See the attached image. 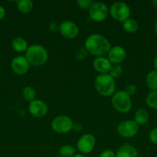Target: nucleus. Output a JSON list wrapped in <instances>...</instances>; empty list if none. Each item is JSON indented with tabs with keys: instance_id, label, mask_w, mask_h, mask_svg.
<instances>
[{
	"instance_id": "obj_1",
	"label": "nucleus",
	"mask_w": 157,
	"mask_h": 157,
	"mask_svg": "<svg viewBox=\"0 0 157 157\" xmlns=\"http://www.w3.org/2000/svg\"><path fill=\"white\" fill-rule=\"evenodd\" d=\"M84 47L89 54L95 57L104 56L111 48L110 41L101 34H91L86 38Z\"/></svg>"
},
{
	"instance_id": "obj_2",
	"label": "nucleus",
	"mask_w": 157,
	"mask_h": 157,
	"mask_svg": "<svg viewBox=\"0 0 157 157\" xmlns=\"http://www.w3.org/2000/svg\"><path fill=\"white\" fill-rule=\"evenodd\" d=\"M25 57L31 65L38 67L47 62L49 53L44 46L35 44L29 46L26 52Z\"/></svg>"
},
{
	"instance_id": "obj_3",
	"label": "nucleus",
	"mask_w": 157,
	"mask_h": 157,
	"mask_svg": "<svg viewBox=\"0 0 157 157\" xmlns=\"http://www.w3.org/2000/svg\"><path fill=\"white\" fill-rule=\"evenodd\" d=\"M94 86L101 96L109 97L115 92V81L109 74L99 75L95 78Z\"/></svg>"
},
{
	"instance_id": "obj_4",
	"label": "nucleus",
	"mask_w": 157,
	"mask_h": 157,
	"mask_svg": "<svg viewBox=\"0 0 157 157\" xmlns=\"http://www.w3.org/2000/svg\"><path fill=\"white\" fill-rule=\"evenodd\" d=\"M111 103L116 111L121 113H126L132 108L131 97L123 90H118L112 94Z\"/></svg>"
},
{
	"instance_id": "obj_5",
	"label": "nucleus",
	"mask_w": 157,
	"mask_h": 157,
	"mask_svg": "<svg viewBox=\"0 0 157 157\" xmlns=\"http://www.w3.org/2000/svg\"><path fill=\"white\" fill-rule=\"evenodd\" d=\"M72 120L67 115H58L51 122L52 130L57 133H67L73 129Z\"/></svg>"
},
{
	"instance_id": "obj_6",
	"label": "nucleus",
	"mask_w": 157,
	"mask_h": 157,
	"mask_svg": "<svg viewBox=\"0 0 157 157\" xmlns=\"http://www.w3.org/2000/svg\"><path fill=\"white\" fill-rule=\"evenodd\" d=\"M131 9L129 5L123 2H114L109 9V14L112 18L118 21H124L129 18Z\"/></svg>"
},
{
	"instance_id": "obj_7",
	"label": "nucleus",
	"mask_w": 157,
	"mask_h": 157,
	"mask_svg": "<svg viewBox=\"0 0 157 157\" xmlns=\"http://www.w3.org/2000/svg\"><path fill=\"white\" fill-rule=\"evenodd\" d=\"M109 13V7L103 2H94L89 9V18L97 22H101L106 20Z\"/></svg>"
},
{
	"instance_id": "obj_8",
	"label": "nucleus",
	"mask_w": 157,
	"mask_h": 157,
	"mask_svg": "<svg viewBox=\"0 0 157 157\" xmlns=\"http://www.w3.org/2000/svg\"><path fill=\"white\" fill-rule=\"evenodd\" d=\"M139 126L134 120H126L119 124L117 126V133L120 136L124 138H132L139 132Z\"/></svg>"
},
{
	"instance_id": "obj_9",
	"label": "nucleus",
	"mask_w": 157,
	"mask_h": 157,
	"mask_svg": "<svg viewBox=\"0 0 157 157\" xmlns=\"http://www.w3.org/2000/svg\"><path fill=\"white\" fill-rule=\"evenodd\" d=\"M96 144L95 137L91 133H85L77 140L76 147L83 155L89 154L94 150Z\"/></svg>"
},
{
	"instance_id": "obj_10",
	"label": "nucleus",
	"mask_w": 157,
	"mask_h": 157,
	"mask_svg": "<svg viewBox=\"0 0 157 157\" xmlns=\"http://www.w3.org/2000/svg\"><path fill=\"white\" fill-rule=\"evenodd\" d=\"M58 31L62 36L67 39H74L79 33L78 25L70 20H66L60 23Z\"/></svg>"
},
{
	"instance_id": "obj_11",
	"label": "nucleus",
	"mask_w": 157,
	"mask_h": 157,
	"mask_svg": "<svg viewBox=\"0 0 157 157\" xmlns=\"http://www.w3.org/2000/svg\"><path fill=\"white\" fill-rule=\"evenodd\" d=\"M28 109L30 114L36 118L43 117L47 114L49 111V107L47 104L43 101L38 99H35L29 103Z\"/></svg>"
},
{
	"instance_id": "obj_12",
	"label": "nucleus",
	"mask_w": 157,
	"mask_h": 157,
	"mask_svg": "<svg viewBox=\"0 0 157 157\" xmlns=\"http://www.w3.org/2000/svg\"><path fill=\"white\" fill-rule=\"evenodd\" d=\"M30 64L23 55L15 57L11 62V68L12 71L18 75H23L29 70Z\"/></svg>"
},
{
	"instance_id": "obj_13",
	"label": "nucleus",
	"mask_w": 157,
	"mask_h": 157,
	"mask_svg": "<svg viewBox=\"0 0 157 157\" xmlns=\"http://www.w3.org/2000/svg\"><path fill=\"white\" fill-rule=\"evenodd\" d=\"M107 58L112 64H120L126 58V51L120 45H115L111 47Z\"/></svg>"
},
{
	"instance_id": "obj_14",
	"label": "nucleus",
	"mask_w": 157,
	"mask_h": 157,
	"mask_svg": "<svg viewBox=\"0 0 157 157\" xmlns=\"http://www.w3.org/2000/svg\"><path fill=\"white\" fill-rule=\"evenodd\" d=\"M92 65L94 69L100 75H104V74H109L112 64L107 57L100 56L95 57V59L93 60Z\"/></svg>"
},
{
	"instance_id": "obj_15",
	"label": "nucleus",
	"mask_w": 157,
	"mask_h": 157,
	"mask_svg": "<svg viewBox=\"0 0 157 157\" xmlns=\"http://www.w3.org/2000/svg\"><path fill=\"white\" fill-rule=\"evenodd\" d=\"M116 157H138V151L130 144H125L118 149L115 153Z\"/></svg>"
},
{
	"instance_id": "obj_16",
	"label": "nucleus",
	"mask_w": 157,
	"mask_h": 157,
	"mask_svg": "<svg viewBox=\"0 0 157 157\" xmlns=\"http://www.w3.org/2000/svg\"><path fill=\"white\" fill-rule=\"evenodd\" d=\"M149 112L145 108H139L134 114V121L139 126H143L147 124L149 121Z\"/></svg>"
},
{
	"instance_id": "obj_17",
	"label": "nucleus",
	"mask_w": 157,
	"mask_h": 157,
	"mask_svg": "<svg viewBox=\"0 0 157 157\" xmlns=\"http://www.w3.org/2000/svg\"><path fill=\"white\" fill-rule=\"evenodd\" d=\"M12 49L16 52H26L27 48H29L28 46V42L25 38L22 37H15L12 39V43H11Z\"/></svg>"
},
{
	"instance_id": "obj_18",
	"label": "nucleus",
	"mask_w": 157,
	"mask_h": 157,
	"mask_svg": "<svg viewBox=\"0 0 157 157\" xmlns=\"http://www.w3.org/2000/svg\"><path fill=\"white\" fill-rule=\"evenodd\" d=\"M17 9L23 14H29L33 9V2L31 0H17L15 2Z\"/></svg>"
},
{
	"instance_id": "obj_19",
	"label": "nucleus",
	"mask_w": 157,
	"mask_h": 157,
	"mask_svg": "<svg viewBox=\"0 0 157 157\" xmlns=\"http://www.w3.org/2000/svg\"><path fill=\"white\" fill-rule=\"evenodd\" d=\"M146 84L151 90H157V71L153 70L149 71L146 77Z\"/></svg>"
},
{
	"instance_id": "obj_20",
	"label": "nucleus",
	"mask_w": 157,
	"mask_h": 157,
	"mask_svg": "<svg viewBox=\"0 0 157 157\" xmlns=\"http://www.w3.org/2000/svg\"><path fill=\"white\" fill-rule=\"evenodd\" d=\"M123 28L128 33H135L139 29L138 21L135 18L129 17L128 19L123 22Z\"/></svg>"
},
{
	"instance_id": "obj_21",
	"label": "nucleus",
	"mask_w": 157,
	"mask_h": 157,
	"mask_svg": "<svg viewBox=\"0 0 157 157\" xmlns=\"http://www.w3.org/2000/svg\"><path fill=\"white\" fill-rule=\"evenodd\" d=\"M22 95L23 98L28 102H32L34 100H35L36 97V91L32 86H26L22 90Z\"/></svg>"
},
{
	"instance_id": "obj_22",
	"label": "nucleus",
	"mask_w": 157,
	"mask_h": 157,
	"mask_svg": "<svg viewBox=\"0 0 157 157\" xmlns=\"http://www.w3.org/2000/svg\"><path fill=\"white\" fill-rule=\"evenodd\" d=\"M146 103L150 108L157 110V90H151L147 94Z\"/></svg>"
},
{
	"instance_id": "obj_23",
	"label": "nucleus",
	"mask_w": 157,
	"mask_h": 157,
	"mask_svg": "<svg viewBox=\"0 0 157 157\" xmlns=\"http://www.w3.org/2000/svg\"><path fill=\"white\" fill-rule=\"evenodd\" d=\"M58 153L61 157H72L75 154V149L69 144H65L60 147Z\"/></svg>"
},
{
	"instance_id": "obj_24",
	"label": "nucleus",
	"mask_w": 157,
	"mask_h": 157,
	"mask_svg": "<svg viewBox=\"0 0 157 157\" xmlns=\"http://www.w3.org/2000/svg\"><path fill=\"white\" fill-rule=\"evenodd\" d=\"M123 72V67L120 64H112L110 71L109 72V75L112 77V78H119L122 76Z\"/></svg>"
},
{
	"instance_id": "obj_25",
	"label": "nucleus",
	"mask_w": 157,
	"mask_h": 157,
	"mask_svg": "<svg viewBox=\"0 0 157 157\" xmlns=\"http://www.w3.org/2000/svg\"><path fill=\"white\" fill-rule=\"evenodd\" d=\"M89 54V53L88 52V51L85 48V47H81L76 51L75 56V58H76L77 60L82 61H83V60L86 59V58L88 57Z\"/></svg>"
},
{
	"instance_id": "obj_26",
	"label": "nucleus",
	"mask_w": 157,
	"mask_h": 157,
	"mask_svg": "<svg viewBox=\"0 0 157 157\" xmlns=\"http://www.w3.org/2000/svg\"><path fill=\"white\" fill-rule=\"evenodd\" d=\"M93 2L92 0H77L76 5L81 9H89Z\"/></svg>"
},
{
	"instance_id": "obj_27",
	"label": "nucleus",
	"mask_w": 157,
	"mask_h": 157,
	"mask_svg": "<svg viewBox=\"0 0 157 157\" xmlns=\"http://www.w3.org/2000/svg\"><path fill=\"white\" fill-rule=\"evenodd\" d=\"M125 91L129 95V96H132V95H135V93L137 91V87L135 84H127L125 87Z\"/></svg>"
},
{
	"instance_id": "obj_28",
	"label": "nucleus",
	"mask_w": 157,
	"mask_h": 157,
	"mask_svg": "<svg viewBox=\"0 0 157 157\" xmlns=\"http://www.w3.org/2000/svg\"><path fill=\"white\" fill-rule=\"evenodd\" d=\"M149 140L152 143V144L157 145V127L153 128L150 131L149 134Z\"/></svg>"
},
{
	"instance_id": "obj_29",
	"label": "nucleus",
	"mask_w": 157,
	"mask_h": 157,
	"mask_svg": "<svg viewBox=\"0 0 157 157\" xmlns=\"http://www.w3.org/2000/svg\"><path fill=\"white\" fill-rule=\"evenodd\" d=\"M99 157H116L115 153L112 150H105L100 153Z\"/></svg>"
},
{
	"instance_id": "obj_30",
	"label": "nucleus",
	"mask_w": 157,
	"mask_h": 157,
	"mask_svg": "<svg viewBox=\"0 0 157 157\" xmlns=\"http://www.w3.org/2000/svg\"><path fill=\"white\" fill-rule=\"evenodd\" d=\"M58 28H59V25L55 22H51L49 26V29L51 32H56L57 30H58Z\"/></svg>"
},
{
	"instance_id": "obj_31",
	"label": "nucleus",
	"mask_w": 157,
	"mask_h": 157,
	"mask_svg": "<svg viewBox=\"0 0 157 157\" xmlns=\"http://www.w3.org/2000/svg\"><path fill=\"white\" fill-rule=\"evenodd\" d=\"M5 15H6V10H5V9L2 6H0V20L4 18Z\"/></svg>"
},
{
	"instance_id": "obj_32",
	"label": "nucleus",
	"mask_w": 157,
	"mask_h": 157,
	"mask_svg": "<svg viewBox=\"0 0 157 157\" xmlns=\"http://www.w3.org/2000/svg\"><path fill=\"white\" fill-rule=\"evenodd\" d=\"M153 67H154V70L157 71V55L155 57V58H154L153 60Z\"/></svg>"
},
{
	"instance_id": "obj_33",
	"label": "nucleus",
	"mask_w": 157,
	"mask_h": 157,
	"mask_svg": "<svg viewBox=\"0 0 157 157\" xmlns=\"http://www.w3.org/2000/svg\"><path fill=\"white\" fill-rule=\"evenodd\" d=\"M153 29H154V32L155 33V35H157V21H155V24H154V26H153Z\"/></svg>"
},
{
	"instance_id": "obj_34",
	"label": "nucleus",
	"mask_w": 157,
	"mask_h": 157,
	"mask_svg": "<svg viewBox=\"0 0 157 157\" xmlns=\"http://www.w3.org/2000/svg\"><path fill=\"white\" fill-rule=\"evenodd\" d=\"M72 157H86V156L83 154H82V153H75V154Z\"/></svg>"
},
{
	"instance_id": "obj_35",
	"label": "nucleus",
	"mask_w": 157,
	"mask_h": 157,
	"mask_svg": "<svg viewBox=\"0 0 157 157\" xmlns=\"http://www.w3.org/2000/svg\"><path fill=\"white\" fill-rule=\"evenodd\" d=\"M152 4L153 5L155 8H157V0H152Z\"/></svg>"
},
{
	"instance_id": "obj_36",
	"label": "nucleus",
	"mask_w": 157,
	"mask_h": 157,
	"mask_svg": "<svg viewBox=\"0 0 157 157\" xmlns=\"http://www.w3.org/2000/svg\"><path fill=\"white\" fill-rule=\"evenodd\" d=\"M58 157H61V156H58Z\"/></svg>"
}]
</instances>
